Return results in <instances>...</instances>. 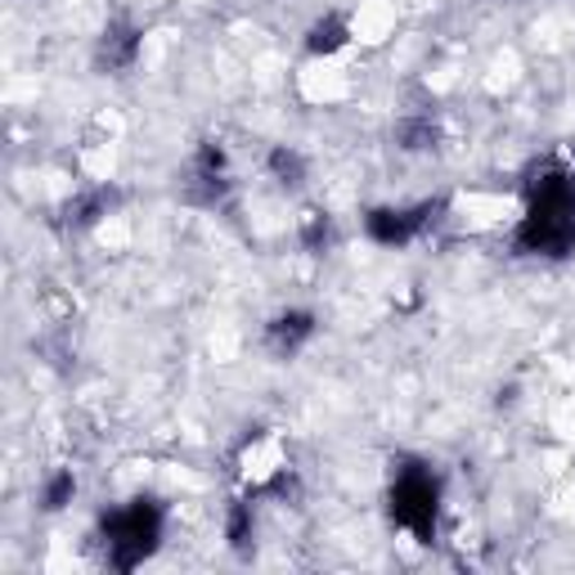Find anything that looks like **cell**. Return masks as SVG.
Masks as SVG:
<instances>
[{
	"label": "cell",
	"instance_id": "1",
	"mask_svg": "<svg viewBox=\"0 0 575 575\" xmlns=\"http://www.w3.org/2000/svg\"><path fill=\"white\" fill-rule=\"evenodd\" d=\"M391 32H396V10L387 6V0H365V6L355 10V19H351V36L365 41V45H378Z\"/></svg>",
	"mask_w": 575,
	"mask_h": 575
},
{
	"label": "cell",
	"instance_id": "2",
	"mask_svg": "<svg viewBox=\"0 0 575 575\" xmlns=\"http://www.w3.org/2000/svg\"><path fill=\"white\" fill-rule=\"evenodd\" d=\"M302 91H306V100H315V104H333V100L346 95V77H342V67H337L333 59H324V63H311V67L302 72Z\"/></svg>",
	"mask_w": 575,
	"mask_h": 575
},
{
	"label": "cell",
	"instance_id": "3",
	"mask_svg": "<svg viewBox=\"0 0 575 575\" xmlns=\"http://www.w3.org/2000/svg\"><path fill=\"white\" fill-rule=\"evenodd\" d=\"M279 468H283V450H279V441L265 437V441H252V446L243 450V477H248V481L261 485V481H270Z\"/></svg>",
	"mask_w": 575,
	"mask_h": 575
}]
</instances>
